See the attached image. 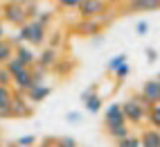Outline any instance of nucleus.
Returning a JSON list of instances; mask_svg holds the SVG:
<instances>
[{"label":"nucleus","instance_id":"obj_26","mask_svg":"<svg viewBox=\"0 0 160 147\" xmlns=\"http://www.w3.org/2000/svg\"><path fill=\"white\" fill-rule=\"evenodd\" d=\"M0 86H12V75H9L7 66H0Z\"/></svg>","mask_w":160,"mask_h":147},{"label":"nucleus","instance_id":"obj_15","mask_svg":"<svg viewBox=\"0 0 160 147\" xmlns=\"http://www.w3.org/2000/svg\"><path fill=\"white\" fill-rule=\"evenodd\" d=\"M14 50H16V45L12 43V39L0 41V66H5L9 59H14Z\"/></svg>","mask_w":160,"mask_h":147},{"label":"nucleus","instance_id":"obj_30","mask_svg":"<svg viewBox=\"0 0 160 147\" xmlns=\"http://www.w3.org/2000/svg\"><path fill=\"white\" fill-rule=\"evenodd\" d=\"M66 122H70V124L81 122V113H79V111H68V113H66Z\"/></svg>","mask_w":160,"mask_h":147},{"label":"nucleus","instance_id":"obj_3","mask_svg":"<svg viewBox=\"0 0 160 147\" xmlns=\"http://www.w3.org/2000/svg\"><path fill=\"white\" fill-rule=\"evenodd\" d=\"M122 113H124V118H126V122H129V124H142V122L147 120L149 109H144L142 104L138 102L135 93H133L131 97H126V100L122 102Z\"/></svg>","mask_w":160,"mask_h":147},{"label":"nucleus","instance_id":"obj_9","mask_svg":"<svg viewBox=\"0 0 160 147\" xmlns=\"http://www.w3.org/2000/svg\"><path fill=\"white\" fill-rule=\"evenodd\" d=\"M160 9V0H126L124 12L131 14H149V12H158Z\"/></svg>","mask_w":160,"mask_h":147},{"label":"nucleus","instance_id":"obj_21","mask_svg":"<svg viewBox=\"0 0 160 147\" xmlns=\"http://www.w3.org/2000/svg\"><path fill=\"white\" fill-rule=\"evenodd\" d=\"M34 145H36V136H32V134L18 136V138L14 140V147H34Z\"/></svg>","mask_w":160,"mask_h":147},{"label":"nucleus","instance_id":"obj_19","mask_svg":"<svg viewBox=\"0 0 160 147\" xmlns=\"http://www.w3.org/2000/svg\"><path fill=\"white\" fill-rule=\"evenodd\" d=\"M122 64H126V52H120V55L111 57V59H108V64H106V70H108V72H115Z\"/></svg>","mask_w":160,"mask_h":147},{"label":"nucleus","instance_id":"obj_20","mask_svg":"<svg viewBox=\"0 0 160 147\" xmlns=\"http://www.w3.org/2000/svg\"><path fill=\"white\" fill-rule=\"evenodd\" d=\"M70 68H72V61H70V59H63V57H59V61L54 64V68H52V70H57L59 75H68V72H70Z\"/></svg>","mask_w":160,"mask_h":147},{"label":"nucleus","instance_id":"obj_17","mask_svg":"<svg viewBox=\"0 0 160 147\" xmlns=\"http://www.w3.org/2000/svg\"><path fill=\"white\" fill-rule=\"evenodd\" d=\"M147 122L151 124L153 129H160V102L151 104V109H149V113H147Z\"/></svg>","mask_w":160,"mask_h":147},{"label":"nucleus","instance_id":"obj_25","mask_svg":"<svg viewBox=\"0 0 160 147\" xmlns=\"http://www.w3.org/2000/svg\"><path fill=\"white\" fill-rule=\"evenodd\" d=\"M57 147H79V143L72 136H61V138H57Z\"/></svg>","mask_w":160,"mask_h":147},{"label":"nucleus","instance_id":"obj_28","mask_svg":"<svg viewBox=\"0 0 160 147\" xmlns=\"http://www.w3.org/2000/svg\"><path fill=\"white\" fill-rule=\"evenodd\" d=\"M149 29H151V25L147 23V20H138L135 23V32L140 34V36H144V34H149Z\"/></svg>","mask_w":160,"mask_h":147},{"label":"nucleus","instance_id":"obj_18","mask_svg":"<svg viewBox=\"0 0 160 147\" xmlns=\"http://www.w3.org/2000/svg\"><path fill=\"white\" fill-rule=\"evenodd\" d=\"M29 70H32V81H34V84H45V79H48V68L34 64Z\"/></svg>","mask_w":160,"mask_h":147},{"label":"nucleus","instance_id":"obj_6","mask_svg":"<svg viewBox=\"0 0 160 147\" xmlns=\"http://www.w3.org/2000/svg\"><path fill=\"white\" fill-rule=\"evenodd\" d=\"M77 12L81 18H99L102 14L108 12V3L106 0H81Z\"/></svg>","mask_w":160,"mask_h":147},{"label":"nucleus","instance_id":"obj_29","mask_svg":"<svg viewBox=\"0 0 160 147\" xmlns=\"http://www.w3.org/2000/svg\"><path fill=\"white\" fill-rule=\"evenodd\" d=\"M144 57H147L149 64H156L158 61V50L156 48H144Z\"/></svg>","mask_w":160,"mask_h":147},{"label":"nucleus","instance_id":"obj_4","mask_svg":"<svg viewBox=\"0 0 160 147\" xmlns=\"http://www.w3.org/2000/svg\"><path fill=\"white\" fill-rule=\"evenodd\" d=\"M108 25L104 18H79L77 23L72 25V29L79 36H97L104 32V27Z\"/></svg>","mask_w":160,"mask_h":147},{"label":"nucleus","instance_id":"obj_1","mask_svg":"<svg viewBox=\"0 0 160 147\" xmlns=\"http://www.w3.org/2000/svg\"><path fill=\"white\" fill-rule=\"evenodd\" d=\"M12 43L18 45V43H27L32 48H43L48 43V27H43L38 20L29 18L25 25L18 27V32L12 36Z\"/></svg>","mask_w":160,"mask_h":147},{"label":"nucleus","instance_id":"obj_24","mask_svg":"<svg viewBox=\"0 0 160 147\" xmlns=\"http://www.w3.org/2000/svg\"><path fill=\"white\" fill-rule=\"evenodd\" d=\"M61 43H63V32H54V34L48 32V43H45V45H50V48H61Z\"/></svg>","mask_w":160,"mask_h":147},{"label":"nucleus","instance_id":"obj_12","mask_svg":"<svg viewBox=\"0 0 160 147\" xmlns=\"http://www.w3.org/2000/svg\"><path fill=\"white\" fill-rule=\"evenodd\" d=\"M140 93H142V97L144 100H149L151 104H158L160 102V79H147L144 84H142V88H140Z\"/></svg>","mask_w":160,"mask_h":147},{"label":"nucleus","instance_id":"obj_10","mask_svg":"<svg viewBox=\"0 0 160 147\" xmlns=\"http://www.w3.org/2000/svg\"><path fill=\"white\" fill-rule=\"evenodd\" d=\"M59 57H61V50H59V48L43 45V48H41V52H36V64L43 66V68H48V70H52V68H54V64L59 61Z\"/></svg>","mask_w":160,"mask_h":147},{"label":"nucleus","instance_id":"obj_7","mask_svg":"<svg viewBox=\"0 0 160 147\" xmlns=\"http://www.w3.org/2000/svg\"><path fill=\"white\" fill-rule=\"evenodd\" d=\"M81 102H83V107H86L88 113H99L104 109V97L97 93V86H88L86 91L81 93Z\"/></svg>","mask_w":160,"mask_h":147},{"label":"nucleus","instance_id":"obj_35","mask_svg":"<svg viewBox=\"0 0 160 147\" xmlns=\"http://www.w3.org/2000/svg\"><path fill=\"white\" fill-rule=\"evenodd\" d=\"M12 147H14V145H12Z\"/></svg>","mask_w":160,"mask_h":147},{"label":"nucleus","instance_id":"obj_16","mask_svg":"<svg viewBox=\"0 0 160 147\" xmlns=\"http://www.w3.org/2000/svg\"><path fill=\"white\" fill-rule=\"evenodd\" d=\"M106 134H108L113 140H122V138H126V136L131 134V127H129V124H120V127H111V129H106Z\"/></svg>","mask_w":160,"mask_h":147},{"label":"nucleus","instance_id":"obj_33","mask_svg":"<svg viewBox=\"0 0 160 147\" xmlns=\"http://www.w3.org/2000/svg\"><path fill=\"white\" fill-rule=\"evenodd\" d=\"M156 79H160V72H158V75H156Z\"/></svg>","mask_w":160,"mask_h":147},{"label":"nucleus","instance_id":"obj_2","mask_svg":"<svg viewBox=\"0 0 160 147\" xmlns=\"http://www.w3.org/2000/svg\"><path fill=\"white\" fill-rule=\"evenodd\" d=\"M0 18H2L5 23H9V25H16V27L25 25L29 20L25 7L20 5L18 0H5V3L0 5Z\"/></svg>","mask_w":160,"mask_h":147},{"label":"nucleus","instance_id":"obj_23","mask_svg":"<svg viewBox=\"0 0 160 147\" xmlns=\"http://www.w3.org/2000/svg\"><path fill=\"white\" fill-rule=\"evenodd\" d=\"M52 18H54V12H38V14L34 16V20H38V23L43 25V27H50Z\"/></svg>","mask_w":160,"mask_h":147},{"label":"nucleus","instance_id":"obj_13","mask_svg":"<svg viewBox=\"0 0 160 147\" xmlns=\"http://www.w3.org/2000/svg\"><path fill=\"white\" fill-rule=\"evenodd\" d=\"M27 95H29V100H32V104H41L43 100H48L50 95H52V86L50 84H34L29 91H27Z\"/></svg>","mask_w":160,"mask_h":147},{"label":"nucleus","instance_id":"obj_32","mask_svg":"<svg viewBox=\"0 0 160 147\" xmlns=\"http://www.w3.org/2000/svg\"><path fill=\"white\" fill-rule=\"evenodd\" d=\"M5 34H7V29H5V20H2V18H0V41H2V39H5Z\"/></svg>","mask_w":160,"mask_h":147},{"label":"nucleus","instance_id":"obj_22","mask_svg":"<svg viewBox=\"0 0 160 147\" xmlns=\"http://www.w3.org/2000/svg\"><path fill=\"white\" fill-rule=\"evenodd\" d=\"M111 75H113V77H115L117 81H120V84H122V81L126 79V77H129V75H131V66H129V61H126V64H122V66H120V68H117L115 72H111Z\"/></svg>","mask_w":160,"mask_h":147},{"label":"nucleus","instance_id":"obj_14","mask_svg":"<svg viewBox=\"0 0 160 147\" xmlns=\"http://www.w3.org/2000/svg\"><path fill=\"white\" fill-rule=\"evenodd\" d=\"M140 145H142V147H160V129L147 127V129L140 134Z\"/></svg>","mask_w":160,"mask_h":147},{"label":"nucleus","instance_id":"obj_5","mask_svg":"<svg viewBox=\"0 0 160 147\" xmlns=\"http://www.w3.org/2000/svg\"><path fill=\"white\" fill-rule=\"evenodd\" d=\"M34 113V104H32L27 93H20V91H14V102H12V118L18 120V118H29Z\"/></svg>","mask_w":160,"mask_h":147},{"label":"nucleus","instance_id":"obj_11","mask_svg":"<svg viewBox=\"0 0 160 147\" xmlns=\"http://www.w3.org/2000/svg\"><path fill=\"white\" fill-rule=\"evenodd\" d=\"M14 59H18L23 66L32 68V66L36 64V50L32 48V45H27V43H18L16 50H14Z\"/></svg>","mask_w":160,"mask_h":147},{"label":"nucleus","instance_id":"obj_8","mask_svg":"<svg viewBox=\"0 0 160 147\" xmlns=\"http://www.w3.org/2000/svg\"><path fill=\"white\" fill-rule=\"evenodd\" d=\"M120 124H129L122 113V104H115L111 102L108 107L104 109V127L111 129V127H120Z\"/></svg>","mask_w":160,"mask_h":147},{"label":"nucleus","instance_id":"obj_34","mask_svg":"<svg viewBox=\"0 0 160 147\" xmlns=\"http://www.w3.org/2000/svg\"><path fill=\"white\" fill-rule=\"evenodd\" d=\"M0 147H5V145H2V143H0Z\"/></svg>","mask_w":160,"mask_h":147},{"label":"nucleus","instance_id":"obj_31","mask_svg":"<svg viewBox=\"0 0 160 147\" xmlns=\"http://www.w3.org/2000/svg\"><path fill=\"white\" fill-rule=\"evenodd\" d=\"M38 147H57V138H54V136H45Z\"/></svg>","mask_w":160,"mask_h":147},{"label":"nucleus","instance_id":"obj_27","mask_svg":"<svg viewBox=\"0 0 160 147\" xmlns=\"http://www.w3.org/2000/svg\"><path fill=\"white\" fill-rule=\"evenodd\" d=\"M79 3H81V0H57V5L61 9H68V12H70V9H77Z\"/></svg>","mask_w":160,"mask_h":147}]
</instances>
